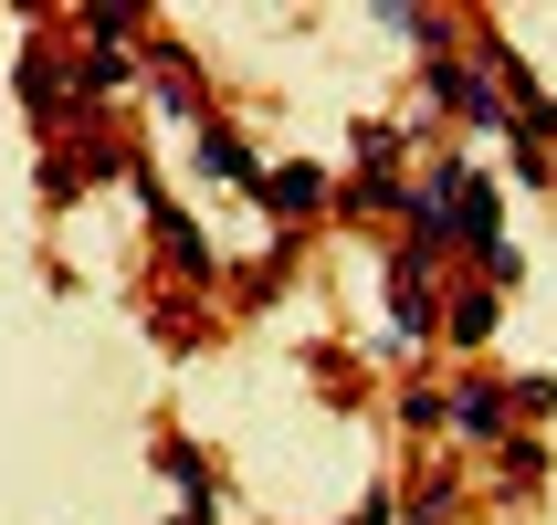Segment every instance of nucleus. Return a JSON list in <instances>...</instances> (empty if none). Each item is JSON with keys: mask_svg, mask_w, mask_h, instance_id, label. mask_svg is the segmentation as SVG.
I'll return each instance as SVG.
<instances>
[{"mask_svg": "<svg viewBox=\"0 0 557 525\" xmlns=\"http://www.w3.org/2000/svg\"><path fill=\"white\" fill-rule=\"evenodd\" d=\"M484 326H495V295H453V347H473Z\"/></svg>", "mask_w": 557, "mask_h": 525, "instance_id": "6", "label": "nucleus"}, {"mask_svg": "<svg viewBox=\"0 0 557 525\" xmlns=\"http://www.w3.org/2000/svg\"><path fill=\"white\" fill-rule=\"evenodd\" d=\"M400 421H410V432H442V421H453V400H442V389H400Z\"/></svg>", "mask_w": 557, "mask_h": 525, "instance_id": "7", "label": "nucleus"}, {"mask_svg": "<svg viewBox=\"0 0 557 525\" xmlns=\"http://www.w3.org/2000/svg\"><path fill=\"white\" fill-rule=\"evenodd\" d=\"M389 295H400V337H421L432 326V252H400L389 263Z\"/></svg>", "mask_w": 557, "mask_h": 525, "instance_id": "3", "label": "nucleus"}, {"mask_svg": "<svg viewBox=\"0 0 557 525\" xmlns=\"http://www.w3.org/2000/svg\"><path fill=\"white\" fill-rule=\"evenodd\" d=\"M516 400H505V378H463V400H453V441H505Z\"/></svg>", "mask_w": 557, "mask_h": 525, "instance_id": "1", "label": "nucleus"}, {"mask_svg": "<svg viewBox=\"0 0 557 525\" xmlns=\"http://www.w3.org/2000/svg\"><path fill=\"white\" fill-rule=\"evenodd\" d=\"M263 200H274V211H315V200H326V179H315V168H274V179H263Z\"/></svg>", "mask_w": 557, "mask_h": 525, "instance_id": "4", "label": "nucleus"}, {"mask_svg": "<svg viewBox=\"0 0 557 525\" xmlns=\"http://www.w3.org/2000/svg\"><path fill=\"white\" fill-rule=\"evenodd\" d=\"M158 463H169V484H180V495H200V504H211V463H200L189 441H158Z\"/></svg>", "mask_w": 557, "mask_h": 525, "instance_id": "5", "label": "nucleus"}, {"mask_svg": "<svg viewBox=\"0 0 557 525\" xmlns=\"http://www.w3.org/2000/svg\"><path fill=\"white\" fill-rule=\"evenodd\" d=\"M95 42H116V22H95ZM85 85H126V53H95V63H85Z\"/></svg>", "mask_w": 557, "mask_h": 525, "instance_id": "8", "label": "nucleus"}, {"mask_svg": "<svg viewBox=\"0 0 557 525\" xmlns=\"http://www.w3.org/2000/svg\"><path fill=\"white\" fill-rule=\"evenodd\" d=\"M432 95H442V105H463L473 126H505V105H495V85H484V74H473V63H453V53H432Z\"/></svg>", "mask_w": 557, "mask_h": 525, "instance_id": "2", "label": "nucleus"}]
</instances>
